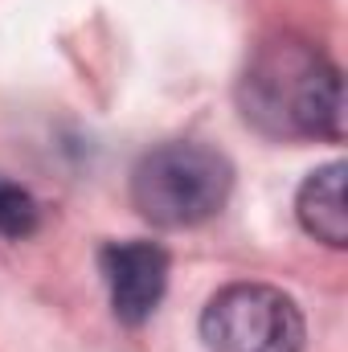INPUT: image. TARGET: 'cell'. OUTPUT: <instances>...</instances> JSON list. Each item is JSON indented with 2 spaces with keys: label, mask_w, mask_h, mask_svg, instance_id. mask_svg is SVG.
Masks as SVG:
<instances>
[{
  "label": "cell",
  "mask_w": 348,
  "mask_h": 352,
  "mask_svg": "<svg viewBox=\"0 0 348 352\" xmlns=\"http://www.w3.org/2000/svg\"><path fill=\"white\" fill-rule=\"evenodd\" d=\"M238 107L270 140H340V70L303 37H270L242 70Z\"/></svg>",
  "instance_id": "1"
},
{
  "label": "cell",
  "mask_w": 348,
  "mask_h": 352,
  "mask_svg": "<svg viewBox=\"0 0 348 352\" xmlns=\"http://www.w3.org/2000/svg\"><path fill=\"white\" fill-rule=\"evenodd\" d=\"M37 226H41V205L33 201V192L0 176V238L21 242L37 234Z\"/></svg>",
  "instance_id": "6"
},
{
  "label": "cell",
  "mask_w": 348,
  "mask_h": 352,
  "mask_svg": "<svg viewBox=\"0 0 348 352\" xmlns=\"http://www.w3.org/2000/svg\"><path fill=\"white\" fill-rule=\"evenodd\" d=\"M98 270L111 295V311L127 328L148 324L168 287V254L156 242H111L98 250Z\"/></svg>",
  "instance_id": "4"
},
{
  "label": "cell",
  "mask_w": 348,
  "mask_h": 352,
  "mask_svg": "<svg viewBox=\"0 0 348 352\" xmlns=\"http://www.w3.org/2000/svg\"><path fill=\"white\" fill-rule=\"evenodd\" d=\"M201 340L209 352H303V316L279 287L234 283L205 303Z\"/></svg>",
  "instance_id": "3"
},
{
  "label": "cell",
  "mask_w": 348,
  "mask_h": 352,
  "mask_svg": "<svg viewBox=\"0 0 348 352\" xmlns=\"http://www.w3.org/2000/svg\"><path fill=\"white\" fill-rule=\"evenodd\" d=\"M234 168L221 152L176 140L152 148L131 173V205L160 230H193L217 217L230 201Z\"/></svg>",
  "instance_id": "2"
},
{
  "label": "cell",
  "mask_w": 348,
  "mask_h": 352,
  "mask_svg": "<svg viewBox=\"0 0 348 352\" xmlns=\"http://www.w3.org/2000/svg\"><path fill=\"white\" fill-rule=\"evenodd\" d=\"M295 217L299 226L332 246V250H345L348 246V209H345V164H324L299 184V197H295Z\"/></svg>",
  "instance_id": "5"
}]
</instances>
